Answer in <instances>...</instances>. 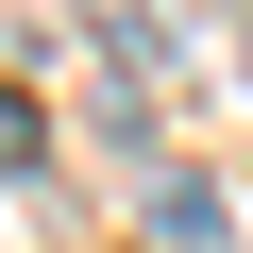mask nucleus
I'll use <instances>...</instances> for the list:
<instances>
[{
	"mask_svg": "<svg viewBox=\"0 0 253 253\" xmlns=\"http://www.w3.org/2000/svg\"><path fill=\"white\" fill-rule=\"evenodd\" d=\"M17 169H34V101L0 84V186H17Z\"/></svg>",
	"mask_w": 253,
	"mask_h": 253,
	"instance_id": "1",
	"label": "nucleus"
}]
</instances>
